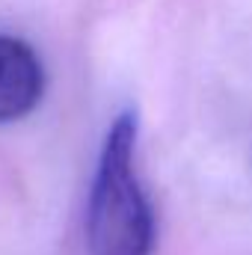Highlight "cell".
<instances>
[{
    "label": "cell",
    "instance_id": "6da1fadb",
    "mask_svg": "<svg viewBox=\"0 0 252 255\" xmlns=\"http://www.w3.org/2000/svg\"><path fill=\"white\" fill-rule=\"evenodd\" d=\"M86 241L92 255H148L154 217L136 178V113L116 116L104 136L86 208Z\"/></svg>",
    "mask_w": 252,
    "mask_h": 255
},
{
    "label": "cell",
    "instance_id": "7a4b0ae2",
    "mask_svg": "<svg viewBox=\"0 0 252 255\" xmlns=\"http://www.w3.org/2000/svg\"><path fill=\"white\" fill-rule=\"evenodd\" d=\"M45 95V68L36 51L0 33V125L18 122L39 107Z\"/></svg>",
    "mask_w": 252,
    "mask_h": 255
}]
</instances>
